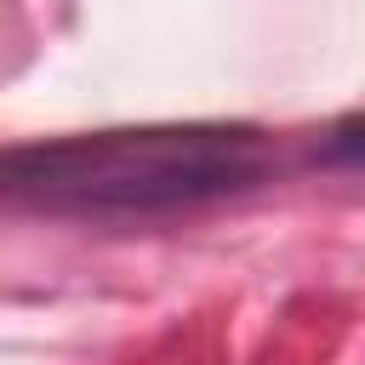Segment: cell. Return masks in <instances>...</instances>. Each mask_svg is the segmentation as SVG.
I'll return each instance as SVG.
<instances>
[{
    "mask_svg": "<svg viewBox=\"0 0 365 365\" xmlns=\"http://www.w3.org/2000/svg\"><path fill=\"white\" fill-rule=\"evenodd\" d=\"M268 171L257 125H120L0 148V200L68 217H148L245 194Z\"/></svg>",
    "mask_w": 365,
    "mask_h": 365,
    "instance_id": "1",
    "label": "cell"
},
{
    "mask_svg": "<svg viewBox=\"0 0 365 365\" xmlns=\"http://www.w3.org/2000/svg\"><path fill=\"white\" fill-rule=\"evenodd\" d=\"M325 154H331V160H354V165H365V114H354V120H342V125L331 131V143H325Z\"/></svg>",
    "mask_w": 365,
    "mask_h": 365,
    "instance_id": "2",
    "label": "cell"
}]
</instances>
